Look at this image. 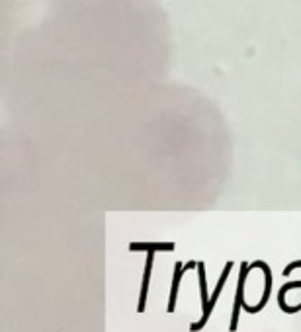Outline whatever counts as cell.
<instances>
[{"mask_svg":"<svg viewBox=\"0 0 301 332\" xmlns=\"http://www.w3.org/2000/svg\"><path fill=\"white\" fill-rule=\"evenodd\" d=\"M198 270H200V289H201V313L207 309L209 305V295H207V281H205V268L203 264H198Z\"/></svg>","mask_w":301,"mask_h":332,"instance_id":"cell-5","label":"cell"},{"mask_svg":"<svg viewBox=\"0 0 301 332\" xmlns=\"http://www.w3.org/2000/svg\"><path fill=\"white\" fill-rule=\"evenodd\" d=\"M182 270H184L182 264H176V274H174V280H172V287H170V297H168L166 313H174L176 309V297H178V285H180V280H182Z\"/></svg>","mask_w":301,"mask_h":332,"instance_id":"cell-2","label":"cell"},{"mask_svg":"<svg viewBox=\"0 0 301 332\" xmlns=\"http://www.w3.org/2000/svg\"><path fill=\"white\" fill-rule=\"evenodd\" d=\"M231 268H233V264H227L225 266V272L221 274V278H219V281H217V285H215L214 289V295L209 297V305H207V309L201 313V319L196 322V324H190V332H198L201 330L205 324H207V319H209V315H212V311H214L215 307V301L219 299V295H221V291H223V285H225L227 281V276H229V272H231Z\"/></svg>","mask_w":301,"mask_h":332,"instance_id":"cell-1","label":"cell"},{"mask_svg":"<svg viewBox=\"0 0 301 332\" xmlns=\"http://www.w3.org/2000/svg\"><path fill=\"white\" fill-rule=\"evenodd\" d=\"M243 309V281L238 280V289L233 301V315H231V324H229V332H235L238 326V313Z\"/></svg>","mask_w":301,"mask_h":332,"instance_id":"cell-3","label":"cell"},{"mask_svg":"<svg viewBox=\"0 0 301 332\" xmlns=\"http://www.w3.org/2000/svg\"><path fill=\"white\" fill-rule=\"evenodd\" d=\"M149 278H150V262H147V268H145V278H143V285H141V295H139V303H137V313H143L147 309V289H149Z\"/></svg>","mask_w":301,"mask_h":332,"instance_id":"cell-4","label":"cell"}]
</instances>
